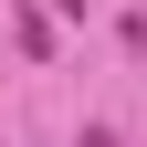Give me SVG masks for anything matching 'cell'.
I'll return each instance as SVG.
<instances>
[{
	"instance_id": "1",
	"label": "cell",
	"mask_w": 147,
	"mask_h": 147,
	"mask_svg": "<svg viewBox=\"0 0 147 147\" xmlns=\"http://www.w3.org/2000/svg\"><path fill=\"white\" fill-rule=\"evenodd\" d=\"M11 42L21 53H53V11H11Z\"/></svg>"
},
{
	"instance_id": "2",
	"label": "cell",
	"mask_w": 147,
	"mask_h": 147,
	"mask_svg": "<svg viewBox=\"0 0 147 147\" xmlns=\"http://www.w3.org/2000/svg\"><path fill=\"white\" fill-rule=\"evenodd\" d=\"M42 11H63V21H74V11H84V0H42Z\"/></svg>"
}]
</instances>
